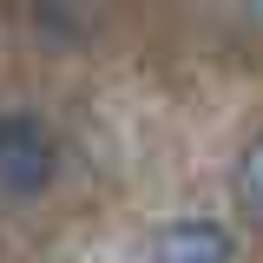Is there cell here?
I'll list each match as a JSON object with an SVG mask.
<instances>
[{
	"instance_id": "cell-1",
	"label": "cell",
	"mask_w": 263,
	"mask_h": 263,
	"mask_svg": "<svg viewBox=\"0 0 263 263\" xmlns=\"http://www.w3.org/2000/svg\"><path fill=\"white\" fill-rule=\"evenodd\" d=\"M46 171H53V145H46L40 119L13 112L0 125V184H7V197H33L46 184Z\"/></svg>"
},
{
	"instance_id": "cell-2",
	"label": "cell",
	"mask_w": 263,
	"mask_h": 263,
	"mask_svg": "<svg viewBox=\"0 0 263 263\" xmlns=\"http://www.w3.org/2000/svg\"><path fill=\"white\" fill-rule=\"evenodd\" d=\"M152 263H230V237L211 217H178V224L158 230Z\"/></svg>"
},
{
	"instance_id": "cell-3",
	"label": "cell",
	"mask_w": 263,
	"mask_h": 263,
	"mask_svg": "<svg viewBox=\"0 0 263 263\" xmlns=\"http://www.w3.org/2000/svg\"><path fill=\"white\" fill-rule=\"evenodd\" d=\"M237 204H243V217L263 224V138H250L237 158Z\"/></svg>"
}]
</instances>
